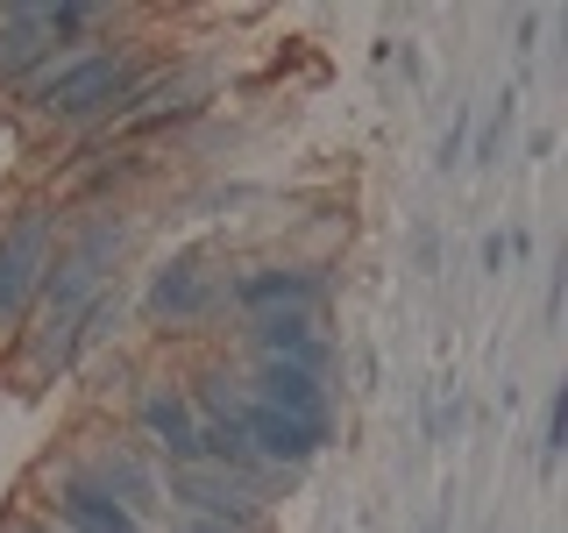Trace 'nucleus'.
<instances>
[{
  "label": "nucleus",
  "instance_id": "nucleus-1",
  "mask_svg": "<svg viewBox=\"0 0 568 533\" xmlns=\"http://www.w3.org/2000/svg\"><path fill=\"white\" fill-rule=\"evenodd\" d=\"M150 71H156L150 50L93 43V50H64V58H50L14 100H22L29 121H43V129H58V135H106L135 107L142 86H150Z\"/></svg>",
  "mask_w": 568,
  "mask_h": 533
},
{
  "label": "nucleus",
  "instance_id": "nucleus-2",
  "mask_svg": "<svg viewBox=\"0 0 568 533\" xmlns=\"http://www.w3.org/2000/svg\"><path fill=\"white\" fill-rule=\"evenodd\" d=\"M135 242V213L129 207H100V213H64V235H58V257L43 271V292L22 320V349H43L64 320H79L93 299L114 292L121 278V257Z\"/></svg>",
  "mask_w": 568,
  "mask_h": 533
},
{
  "label": "nucleus",
  "instance_id": "nucleus-3",
  "mask_svg": "<svg viewBox=\"0 0 568 533\" xmlns=\"http://www.w3.org/2000/svg\"><path fill=\"white\" fill-rule=\"evenodd\" d=\"M64 213L50 192H22V200L0 207V334H22V320L43 292V271L58 257Z\"/></svg>",
  "mask_w": 568,
  "mask_h": 533
},
{
  "label": "nucleus",
  "instance_id": "nucleus-4",
  "mask_svg": "<svg viewBox=\"0 0 568 533\" xmlns=\"http://www.w3.org/2000/svg\"><path fill=\"white\" fill-rule=\"evenodd\" d=\"M327 292H334V263L320 257H263V263H242L235 278H221V306H235L242 320L320 313Z\"/></svg>",
  "mask_w": 568,
  "mask_h": 533
},
{
  "label": "nucleus",
  "instance_id": "nucleus-5",
  "mask_svg": "<svg viewBox=\"0 0 568 533\" xmlns=\"http://www.w3.org/2000/svg\"><path fill=\"white\" fill-rule=\"evenodd\" d=\"M164 512H185V520H213L227 533H271V497H263L248 476H227L213 462H192V470H164Z\"/></svg>",
  "mask_w": 568,
  "mask_h": 533
},
{
  "label": "nucleus",
  "instance_id": "nucleus-6",
  "mask_svg": "<svg viewBox=\"0 0 568 533\" xmlns=\"http://www.w3.org/2000/svg\"><path fill=\"white\" fill-rule=\"evenodd\" d=\"M36 505H43V526H58V533H150L135 520L121 497H106L93 476L79 470V462H43V476H36Z\"/></svg>",
  "mask_w": 568,
  "mask_h": 533
},
{
  "label": "nucleus",
  "instance_id": "nucleus-7",
  "mask_svg": "<svg viewBox=\"0 0 568 533\" xmlns=\"http://www.w3.org/2000/svg\"><path fill=\"white\" fill-rule=\"evenodd\" d=\"M129 434L156 455V470H192V462H206L200 455V413H192V399H185L178 378H150L135 391Z\"/></svg>",
  "mask_w": 568,
  "mask_h": 533
},
{
  "label": "nucleus",
  "instance_id": "nucleus-8",
  "mask_svg": "<svg viewBox=\"0 0 568 533\" xmlns=\"http://www.w3.org/2000/svg\"><path fill=\"white\" fill-rule=\"evenodd\" d=\"M71 462H79V470L93 476L106 497H121V505H129L142 526L164 520V470H156V455L142 449L135 434H100L93 449H79Z\"/></svg>",
  "mask_w": 568,
  "mask_h": 533
},
{
  "label": "nucleus",
  "instance_id": "nucleus-9",
  "mask_svg": "<svg viewBox=\"0 0 568 533\" xmlns=\"http://www.w3.org/2000/svg\"><path fill=\"white\" fill-rule=\"evenodd\" d=\"M213 306H221V271H213L206 249H171L142 284V320L150 328H192Z\"/></svg>",
  "mask_w": 568,
  "mask_h": 533
},
{
  "label": "nucleus",
  "instance_id": "nucleus-10",
  "mask_svg": "<svg viewBox=\"0 0 568 533\" xmlns=\"http://www.w3.org/2000/svg\"><path fill=\"white\" fill-rule=\"evenodd\" d=\"M156 171V157L150 150H85V157H71V178L50 200H58V213H100V207H121V192H135L142 178Z\"/></svg>",
  "mask_w": 568,
  "mask_h": 533
},
{
  "label": "nucleus",
  "instance_id": "nucleus-11",
  "mask_svg": "<svg viewBox=\"0 0 568 533\" xmlns=\"http://www.w3.org/2000/svg\"><path fill=\"white\" fill-rule=\"evenodd\" d=\"M242 391L256 405H271V413H284V420L334 434V384L313 378V370H298V363H248L242 370Z\"/></svg>",
  "mask_w": 568,
  "mask_h": 533
},
{
  "label": "nucleus",
  "instance_id": "nucleus-12",
  "mask_svg": "<svg viewBox=\"0 0 568 533\" xmlns=\"http://www.w3.org/2000/svg\"><path fill=\"white\" fill-rule=\"evenodd\" d=\"M242 349H248V363H298V370H313V378L334 370V334L320 328V313L242 320Z\"/></svg>",
  "mask_w": 568,
  "mask_h": 533
},
{
  "label": "nucleus",
  "instance_id": "nucleus-13",
  "mask_svg": "<svg viewBox=\"0 0 568 533\" xmlns=\"http://www.w3.org/2000/svg\"><path fill=\"white\" fill-rule=\"evenodd\" d=\"M50 58H58V43H50V29H43V8L8 0V8H0V93H22Z\"/></svg>",
  "mask_w": 568,
  "mask_h": 533
},
{
  "label": "nucleus",
  "instance_id": "nucleus-14",
  "mask_svg": "<svg viewBox=\"0 0 568 533\" xmlns=\"http://www.w3.org/2000/svg\"><path fill=\"white\" fill-rule=\"evenodd\" d=\"M568 449V384L547 391V420H540V470H555Z\"/></svg>",
  "mask_w": 568,
  "mask_h": 533
},
{
  "label": "nucleus",
  "instance_id": "nucleus-15",
  "mask_svg": "<svg viewBox=\"0 0 568 533\" xmlns=\"http://www.w3.org/2000/svg\"><path fill=\"white\" fill-rule=\"evenodd\" d=\"M455 164H469V100H455V121L440 129V150H434V171L448 178Z\"/></svg>",
  "mask_w": 568,
  "mask_h": 533
},
{
  "label": "nucleus",
  "instance_id": "nucleus-16",
  "mask_svg": "<svg viewBox=\"0 0 568 533\" xmlns=\"http://www.w3.org/2000/svg\"><path fill=\"white\" fill-rule=\"evenodd\" d=\"M462 420H469V399H462V391H440V399L426 405V441H448V434H462Z\"/></svg>",
  "mask_w": 568,
  "mask_h": 533
},
{
  "label": "nucleus",
  "instance_id": "nucleus-17",
  "mask_svg": "<svg viewBox=\"0 0 568 533\" xmlns=\"http://www.w3.org/2000/svg\"><path fill=\"white\" fill-rule=\"evenodd\" d=\"M413 271H419V278H434V271H440V228H434V221H419V228H413Z\"/></svg>",
  "mask_w": 568,
  "mask_h": 533
},
{
  "label": "nucleus",
  "instance_id": "nucleus-18",
  "mask_svg": "<svg viewBox=\"0 0 568 533\" xmlns=\"http://www.w3.org/2000/svg\"><path fill=\"white\" fill-rule=\"evenodd\" d=\"M476 263H484V278H497V271H505V228H490V235H484V249H476Z\"/></svg>",
  "mask_w": 568,
  "mask_h": 533
},
{
  "label": "nucleus",
  "instance_id": "nucleus-19",
  "mask_svg": "<svg viewBox=\"0 0 568 533\" xmlns=\"http://www.w3.org/2000/svg\"><path fill=\"white\" fill-rule=\"evenodd\" d=\"M561 292H568V257H555V271H547V320L561 313Z\"/></svg>",
  "mask_w": 568,
  "mask_h": 533
},
{
  "label": "nucleus",
  "instance_id": "nucleus-20",
  "mask_svg": "<svg viewBox=\"0 0 568 533\" xmlns=\"http://www.w3.org/2000/svg\"><path fill=\"white\" fill-rule=\"evenodd\" d=\"M511 36H519V58H526V50H532V36H540V8H526L519 22H511Z\"/></svg>",
  "mask_w": 568,
  "mask_h": 533
},
{
  "label": "nucleus",
  "instance_id": "nucleus-21",
  "mask_svg": "<svg viewBox=\"0 0 568 533\" xmlns=\"http://www.w3.org/2000/svg\"><path fill=\"white\" fill-rule=\"evenodd\" d=\"M526 157H532V164H547V157H555V129H532L526 135Z\"/></svg>",
  "mask_w": 568,
  "mask_h": 533
},
{
  "label": "nucleus",
  "instance_id": "nucleus-22",
  "mask_svg": "<svg viewBox=\"0 0 568 533\" xmlns=\"http://www.w3.org/2000/svg\"><path fill=\"white\" fill-rule=\"evenodd\" d=\"M171 533H227V526H213V520H185V512H164Z\"/></svg>",
  "mask_w": 568,
  "mask_h": 533
},
{
  "label": "nucleus",
  "instance_id": "nucleus-23",
  "mask_svg": "<svg viewBox=\"0 0 568 533\" xmlns=\"http://www.w3.org/2000/svg\"><path fill=\"white\" fill-rule=\"evenodd\" d=\"M0 533H58V526H43V520H8Z\"/></svg>",
  "mask_w": 568,
  "mask_h": 533
},
{
  "label": "nucleus",
  "instance_id": "nucleus-24",
  "mask_svg": "<svg viewBox=\"0 0 568 533\" xmlns=\"http://www.w3.org/2000/svg\"><path fill=\"white\" fill-rule=\"evenodd\" d=\"M419 533H440V520H426V526H419Z\"/></svg>",
  "mask_w": 568,
  "mask_h": 533
},
{
  "label": "nucleus",
  "instance_id": "nucleus-25",
  "mask_svg": "<svg viewBox=\"0 0 568 533\" xmlns=\"http://www.w3.org/2000/svg\"><path fill=\"white\" fill-rule=\"evenodd\" d=\"M0 207H8V192H0Z\"/></svg>",
  "mask_w": 568,
  "mask_h": 533
}]
</instances>
